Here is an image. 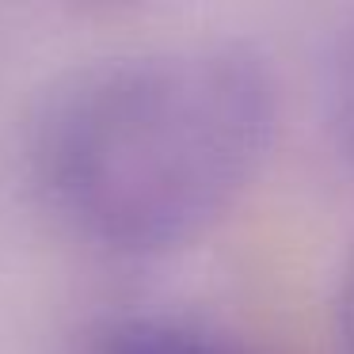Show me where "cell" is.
Here are the masks:
<instances>
[{"instance_id": "cell-3", "label": "cell", "mask_w": 354, "mask_h": 354, "mask_svg": "<svg viewBox=\"0 0 354 354\" xmlns=\"http://www.w3.org/2000/svg\"><path fill=\"white\" fill-rule=\"evenodd\" d=\"M328 118L339 149L354 160V19L335 35L328 54Z\"/></svg>"}, {"instance_id": "cell-4", "label": "cell", "mask_w": 354, "mask_h": 354, "mask_svg": "<svg viewBox=\"0 0 354 354\" xmlns=\"http://www.w3.org/2000/svg\"><path fill=\"white\" fill-rule=\"evenodd\" d=\"M335 324H339V339H343V351L354 354V248L343 263V274H339V297H335Z\"/></svg>"}, {"instance_id": "cell-2", "label": "cell", "mask_w": 354, "mask_h": 354, "mask_svg": "<svg viewBox=\"0 0 354 354\" xmlns=\"http://www.w3.org/2000/svg\"><path fill=\"white\" fill-rule=\"evenodd\" d=\"M84 354H252L240 343L168 313H122L88 335Z\"/></svg>"}, {"instance_id": "cell-1", "label": "cell", "mask_w": 354, "mask_h": 354, "mask_svg": "<svg viewBox=\"0 0 354 354\" xmlns=\"http://www.w3.org/2000/svg\"><path fill=\"white\" fill-rule=\"evenodd\" d=\"M278 118L252 42L206 35L65 69L24 126V171L62 229L103 252H164L236 202Z\"/></svg>"}]
</instances>
